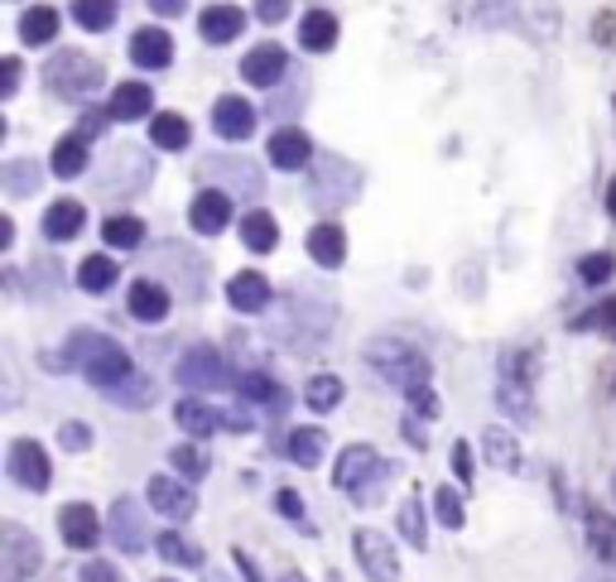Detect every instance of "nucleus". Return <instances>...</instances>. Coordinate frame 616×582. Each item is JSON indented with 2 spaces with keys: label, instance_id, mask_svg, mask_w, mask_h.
<instances>
[{
  "label": "nucleus",
  "instance_id": "obj_7",
  "mask_svg": "<svg viewBox=\"0 0 616 582\" xmlns=\"http://www.w3.org/2000/svg\"><path fill=\"white\" fill-rule=\"evenodd\" d=\"M10 476H15L24 492H44L54 482V462H48V453L34 439H15L10 443Z\"/></svg>",
  "mask_w": 616,
  "mask_h": 582
},
{
  "label": "nucleus",
  "instance_id": "obj_12",
  "mask_svg": "<svg viewBox=\"0 0 616 582\" xmlns=\"http://www.w3.org/2000/svg\"><path fill=\"white\" fill-rule=\"evenodd\" d=\"M111 539L121 545L126 553H140L150 545V529H145V515H140V506L130 496H121L111 506Z\"/></svg>",
  "mask_w": 616,
  "mask_h": 582
},
{
  "label": "nucleus",
  "instance_id": "obj_37",
  "mask_svg": "<svg viewBox=\"0 0 616 582\" xmlns=\"http://www.w3.org/2000/svg\"><path fill=\"white\" fill-rule=\"evenodd\" d=\"M236 390H241L246 400H256V405H270V409H280V405H284L280 386H274L270 376H260V370H251V376H241V380H236Z\"/></svg>",
  "mask_w": 616,
  "mask_h": 582
},
{
  "label": "nucleus",
  "instance_id": "obj_5",
  "mask_svg": "<svg viewBox=\"0 0 616 582\" xmlns=\"http://www.w3.org/2000/svg\"><path fill=\"white\" fill-rule=\"evenodd\" d=\"M530 356L526 352H506L501 356V386H496V400H501V409L510 419L530 423L534 419V400H530V376H526Z\"/></svg>",
  "mask_w": 616,
  "mask_h": 582
},
{
  "label": "nucleus",
  "instance_id": "obj_39",
  "mask_svg": "<svg viewBox=\"0 0 616 582\" xmlns=\"http://www.w3.org/2000/svg\"><path fill=\"white\" fill-rule=\"evenodd\" d=\"M304 400H309V409L327 414V409L343 400V380H337V376H313V380H309V390H304Z\"/></svg>",
  "mask_w": 616,
  "mask_h": 582
},
{
  "label": "nucleus",
  "instance_id": "obj_18",
  "mask_svg": "<svg viewBox=\"0 0 616 582\" xmlns=\"http://www.w3.org/2000/svg\"><path fill=\"white\" fill-rule=\"evenodd\" d=\"M126 309L130 317H140V323H164L169 317V289L160 280H136L126 294Z\"/></svg>",
  "mask_w": 616,
  "mask_h": 582
},
{
  "label": "nucleus",
  "instance_id": "obj_47",
  "mask_svg": "<svg viewBox=\"0 0 616 582\" xmlns=\"http://www.w3.org/2000/svg\"><path fill=\"white\" fill-rule=\"evenodd\" d=\"M284 15H290V0H256V20L280 24Z\"/></svg>",
  "mask_w": 616,
  "mask_h": 582
},
{
  "label": "nucleus",
  "instance_id": "obj_32",
  "mask_svg": "<svg viewBox=\"0 0 616 582\" xmlns=\"http://www.w3.org/2000/svg\"><path fill=\"white\" fill-rule=\"evenodd\" d=\"M116 15H121V6H116V0H73V20L83 24V30H91V34L111 30Z\"/></svg>",
  "mask_w": 616,
  "mask_h": 582
},
{
  "label": "nucleus",
  "instance_id": "obj_55",
  "mask_svg": "<svg viewBox=\"0 0 616 582\" xmlns=\"http://www.w3.org/2000/svg\"><path fill=\"white\" fill-rule=\"evenodd\" d=\"M236 563H241V573L251 578V582H260V573H256V568H251V559H246V553H236Z\"/></svg>",
  "mask_w": 616,
  "mask_h": 582
},
{
  "label": "nucleus",
  "instance_id": "obj_38",
  "mask_svg": "<svg viewBox=\"0 0 616 582\" xmlns=\"http://www.w3.org/2000/svg\"><path fill=\"white\" fill-rule=\"evenodd\" d=\"M482 443H487V457L496 462V467H506V472L520 467V448H516V439H510V433L487 429V433H482Z\"/></svg>",
  "mask_w": 616,
  "mask_h": 582
},
{
  "label": "nucleus",
  "instance_id": "obj_17",
  "mask_svg": "<svg viewBox=\"0 0 616 582\" xmlns=\"http://www.w3.org/2000/svg\"><path fill=\"white\" fill-rule=\"evenodd\" d=\"M241 30H246L241 6H207L198 15V34L207 44H231V39H241Z\"/></svg>",
  "mask_w": 616,
  "mask_h": 582
},
{
  "label": "nucleus",
  "instance_id": "obj_31",
  "mask_svg": "<svg viewBox=\"0 0 616 582\" xmlns=\"http://www.w3.org/2000/svg\"><path fill=\"white\" fill-rule=\"evenodd\" d=\"M54 34H58V15L48 6H34V10H24L20 15V39L24 44H54Z\"/></svg>",
  "mask_w": 616,
  "mask_h": 582
},
{
  "label": "nucleus",
  "instance_id": "obj_23",
  "mask_svg": "<svg viewBox=\"0 0 616 582\" xmlns=\"http://www.w3.org/2000/svg\"><path fill=\"white\" fill-rule=\"evenodd\" d=\"M309 256L323 265V270H337V265L347 260V231L337 227V222H318V227L309 231Z\"/></svg>",
  "mask_w": 616,
  "mask_h": 582
},
{
  "label": "nucleus",
  "instance_id": "obj_36",
  "mask_svg": "<svg viewBox=\"0 0 616 582\" xmlns=\"http://www.w3.org/2000/svg\"><path fill=\"white\" fill-rule=\"evenodd\" d=\"M154 549H160L169 563H183V568H203V549L193 545V539H183V535H160V539H154Z\"/></svg>",
  "mask_w": 616,
  "mask_h": 582
},
{
  "label": "nucleus",
  "instance_id": "obj_20",
  "mask_svg": "<svg viewBox=\"0 0 616 582\" xmlns=\"http://www.w3.org/2000/svg\"><path fill=\"white\" fill-rule=\"evenodd\" d=\"M150 506L169 515V520H188L193 515V492L174 476H150Z\"/></svg>",
  "mask_w": 616,
  "mask_h": 582
},
{
  "label": "nucleus",
  "instance_id": "obj_54",
  "mask_svg": "<svg viewBox=\"0 0 616 582\" xmlns=\"http://www.w3.org/2000/svg\"><path fill=\"white\" fill-rule=\"evenodd\" d=\"M280 510H284V515H294V520L304 515V506H299V496H294V492H280Z\"/></svg>",
  "mask_w": 616,
  "mask_h": 582
},
{
  "label": "nucleus",
  "instance_id": "obj_42",
  "mask_svg": "<svg viewBox=\"0 0 616 582\" xmlns=\"http://www.w3.org/2000/svg\"><path fill=\"white\" fill-rule=\"evenodd\" d=\"M579 274H583V284H607L616 274V260L607 256V250H593V256L579 260Z\"/></svg>",
  "mask_w": 616,
  "mask_h": 582
},
{
  "label": "nucleus",
  "instance_id": "obj_15",
  "mask_svg": "<svg viewBox=\"0 0 616 582\" xmlns=\"http://www.w3.org/2000/svg\"><path fill=\"white\" fill-rule=\"evenodd\" d=\"M227 303L236 313H260V309H270V280L260 270H241V274H231V284H227Z\"/></svg>",
  "mask_w": 616,
  "mask_h": 582
},
{
  "label": "nucleus",
  "instance_id": "obj_58",
  "mask_svg": "<svg viewBox=\"0 0 616 582\" xmlns=\"http://www.w3.org/2000/svg\"><path fill=\"white\" fill-rule=\"evenodd\" d=\"M612 496H616V476H612Z\"/></svg>",
  "mask_w": 616,
  "mask_h": 582
},
{
  "label": "nucleus",
  "instance_id": "obj_9",
  "mask_svg": "<svg viewBox=\"0 0 616 582\" xmlns=\"http://www.w3.org/2000/svg\"><path fill=\"white\" fill-rule=\"evenodd\" d=\"M179 380H183L188 390H217V386H227V366H221V352H213V347H193V352L179 362Z\"/></svg>",
  "mask_w": 616,
  "mask_h": 582
},
{
  "label": "nucleus",
  "instance_id": "obj_28",
  "mask_svg": "<svg viewBox=\"0 0 616 582\" xmlns=\"http://www.w3.org/2000/svg\"><path fill=\"white\" fill-rule=\"evenodd\" d=\"M587 545H593V553L602 563H612L616 568V520L607 510H587Z\"/></svg>",
  "mask_w": 616,
  "mask_h": 582
},
{
  "label": "nucleus",
  "instance_id": "obj_29",
  "mask_svg": "<svg viewBox=\"0 0 616 582\" xmlns=\"http://www.w3.org/2000/svg\"><path fill=\"white\" fill-rule=\"evenodd\" d=\"M241 241L251 250H274L280 246V222L270 212H246L241 217Z\"/></svg>",
  "mask_w": 616,
  "mask_h": 582
},
{
  "label": "nucleus",
  "instance_id": "obj_2",
  "mask_svg": "<svg viewBox=\"0 0 616 582\" xmlns=\"http://www.w3.org/2000/svg\"><path fill=\"white\" fill-rule=\"evenodd\" d=\"M366 362H371V370H381L390 386L404 390V395L429 386V356L419 347H410V342H396V337L371 342V347H366Z\"/></svg>",
  "mask_w": 616,
  "mask_h": 582
},
{
  "label": "nucleus",
  "instance_id": "obj_43",
  "mask_svg": "<svg viewBox=\"0 0 616 582\" xmlns=\"http://www.w3.org/2000/svg\"><path fill=\"white\" fill-rule=\"evenodd\" d=\"M434 510H439V520L449 529H463V496H457L453 486H439L434 492Z\"/></svg>",
  "mask_w": 616,
  "mask_h": 582
},
{
  "label": "nucleus",
  "instance_id": "obj_25",
  "mask_svg": "<svg viewBox=\"0 0 616 582\" xmlns=\"http://www.w3.org/2000/svg\"><path fill=\"white\" fill-rule=\"evenodd\" d=\"M174 419H179V429H183V433H193V439H207V433H217L221 423H227V419L217 414V409H207L203 400H179Z\"/></svg>",
  "mask_w": 616,
  "mask_h": 582
},
{
  "label": "nucleus",
  "instance_id": "obj_51",
  "mask_svg": "<svg viewBox=\"0 0 616 582\" xmlns=\"http://www.w3.org/2000/svg\"><path fill=\"white\" fill-rule=\"evenodd\" d=\"M91 433L83 429V423H63V448H87Z\"/></svg>",
  "mask_w": 616,
  "mask_h": 582
},
{
  "label": "nucleus",
  "instance_id": "obj_24",
  "mask_svg": "<svg viewBox=\"0 0 616 582\" xmlns=\"http://www.w3.org/2000/svg\"><path fill=\"white\" fill-rule=\"evenodd\" d=\"M299 44L309 53H327L337 44V15L333 10H309L304 20H299Z\"/></svg>",
  "mask_w": 616,
  "mask_h": 582
},
{
  "label": "nucleus",
  "instance_id": "obj_50",
  "mask_svg": "<svg viewBox=\"0 0 616 582\" xmlns=\"http://www.w3.org/2000/svg\"><path fill=\"white\" fill-rule=\"evenodd\" d=\"M83 582H121V573H116L111 563H87L83 568Z\"/></svg>",
  "mask_w": 616,
  "mask_h": 582
},
{
  "label": "nucleus",
  "instance_id": "obj_48",
  "mask_svg": "<svg viewBox=\"0 0 616 582\" xmlns=\"http://www.w3.org/2000/svg\"><path fill=\"white\" fill-rule=\"evenodd\" d=\"M593 39H597L602 48H612V44H616V15H612V10H602V15H597V24H593Z\"/></svg>",
  "mask_w": 616,
  "mask_h": 582
},
{
  "label": "nucleus",
  "instance_id": "obj_30",
  "mask_svg": "<svg viewBox=\"0 0 616 582\" xmlns=\"http://www.w3.org/2000/svg\"><path fill=\"white\" fill-rule=\"evenodd\" d=\"M188 121H183L179 111H160L150 121V140H154V150H183V144H188Z\"/></svg>",
  "mask_w": 616,
  "mask_h": 582
},
{
  "label": "nucleus",
  "instance_id": "obj_27",
  "mask_svg": "<svg viewBox=\"0 0 616 582\" xmlns=\"http://www.w3.org/2000/svg\"><path fill=\"white\" fill-rule=\"evenodd\" d=\"M87 140H91V136L73 130V136H63V140L54 144V174H58V179H77V174L87 169Z\"/></svg>",
  "mask_w": 616,
  "mask_h": 582
},
{
  "label": "nucleus",
  "instance_id": "obj_35",
  "mask_svg": "<svg viewBox=\"0 0 616 582\" xmlns=\"http://www.w3.org/2000/svg\"><path fill=\"white\" fill-rule=\"evenodd\" d=\"M323 448H327L323 429H294V433H290V457L299 462V467H318V462H323Z\"/></svg>",
  "mask_w": 616,
  "mask_h": 582
},
{
  "label": "nucleus",
  "instance_id": "obj_1",
  "mask_svg": "<svg viewBox=\"0 0 616 582\" xmlns=\"http://www.w3.org/2000/svg\"><path fill=\"white\" fill-rule=\"evenodd\" d=\"M68 356H73V366L83 370L91 386H101V390L121 386V380L130 376V356L101 333H73L68 337Z\"/></svg>",
  "mask_w": 616,
  "mask_h": 582
},
{
  "label": "nucleus",
  "instance_id": "obj_34",
  "mask_svg": "<svg viewBox=\"0 0 616 582\" xmlns=\"http://www.w3.org/2000/svg\"><path fill=\"white\" fill-rule=\"evenodd\" d=\"M101 236H107V246H116V250H136L140 241H145V222L130 217V212H121V217H107Z\"/></svg>",
  "mask_w": 616,
  "mask_h": 582
},
{
  "label": "nucleus",
  "instance_id": "obj_49",
  "mask_svg": "<svg viewBox=\"0 0 616 582\" xmlns=\"http://www.w3.org/2000/svg\"><path fill=\"white\" fill-rule=\"evenodd\" d=\"M0 77H6V83H0V91H6V97H15V87H20V58L0 63Z\"/></svg>",
  "mask_w": 616,
  "mask_h": 582
},
{
  "label": "nucleus",
  "instance_id": "obj_41",
  "mask_svg": "<svg viewBox=\"0 0 616 582\" xmlns=\"http://www.w3.org/2000/svg\"><path fill=\"white\" fill-rule=\"evenodd\" d=\"M107 395H111V400H121V405H150L154 400V380H145L140 370H130L121 386H111Z\"/></svg>",
  "mask_w": 616,
  "mask_h": 582
},
{
  "label": "nucleus",
  "instance_id": "obj_60",
  "mask_svg": "<svg viewBox=\"0 0 616 582\" xmlns=\"http://www.w3.org/2000/svg\"><path fill=\"white\" fill-rule=\"evenodd\" d=\"M164 582H169V578H164Z\"/></svg>",
  "mask_w": 616,
  "mask_h": 582
},
{
  "label": "nucleus",
  "instance_id": "obj_19",
  "mask_svg": "<svg viewBox=\"0 0 616 582\" xmlns=\"http://www.w3.org/2000/svg\"><path fill=\"white\" fill-rule=\"evenodd\" d=\"M83 227H87V207L77 203V197H58V203H48V212H44V236L48 241H73Z\"/></svg>",
  "mask_w": 616,
  "mask_h": 582
},
{
  "label": "nucleus",
  "instance_id": "obj_8",
  "mask_svg": "<svg viewBox=\"0 0 616 582\" xmlns=\"http://www.w3.org/2000/svg\"><path fill=\"white\" fill-rule=\"evenodd\" d=\"M357 563L366 568V578L371 582H396L400 578V559L396 549H390V539L381 535V529H357Z\"/></svg>",
  "mask_w": 616,
  "mask_h": 582
},
{
  "label": "nucleus",
  "instance_id": "obj_57",
  "mask_svg": "<svg viewBox=\"0 0 616 582\" xmlns=\"http://www.w3.org/2000/svg\"><path fill=\"white\" fill-rule=\"evenodd\" d=\"M207 582H227V573H207Z\"/></svg>",
  "mask_w": 616,
  "mask_h": 582
},
{
  "label": "nucleus",
  "instance_id": "obj_4",
  "mask_svg": "<svg viewBox=\"0 0 616 582\" xmlns=\"http://www.w3.org/2000/svg\"><path fill=\"white\" fill-rule=\"evenodd\" d=\"M44 83H48V91H54V97H63V101L91 97V91L101 87V63L91 58V53L63 48V53H54V58H48Z\"/></svg>",
  "mask_w": 616,
  "mask_h": 582
},
{
  "label": "nucleus",
  "instance_id": "obj_44",
  "mask_svg": "<svg viewBox=\"0 0 616 582\" xmlns=\"http://www.w3.org/2000/svg\"><path fill=\"white\" fill-rule=\"evenodd\" d=\"M174 467H179L183 476H193V482H198V476L207 472V457H203V448H193V443L174 448Z\"/></svg>",
  "mask_w": 616,
  "mask_h": 582
},
{
  "label": "nucleus",
  "instance_id": "obj_16",
  "mask_svg": "<svg viewBox=\"0 0 616 582\" xmlns=\"http://www.w3.org/2000/svg\"><path fill=\"white\" fill-rule=\"evenodd\" d=\"M58 535L68 549H91L101 539V525H97V510L91 506H63L58 510Z\"/></svg>",
  "mask_w": 616,
  "mask_h": 582
},
{
  "label": "nucleus",
  "instance_id": "obj_52",
  "mask_svg": "<svg viewBox=\"0 0 616 582\" xmlns=\"http://www.w3.org/2000/svg\"><path fill=\"white\" fill-rule=\"evenodd\" d=\"M183 6H188V0H150V10H154V15H164V20L183 15Z\"/></svg>",
  "mask_w": 616,
  "mask_h": 582
},
{
  "label": "nucleus",
  "instance_id": "obj_10",
  "mask_svg": "<svg viewBox=\"0 0 616 582\" xmlns=\"http://www.w3.org/2000/svg\"><path fill=\"white\" fill-rule=\"evenodd\" d=\"M284 73H290V53H284L280 44H256V48L241 58V77H246L251 87H274Z\"/></svg>",
  "mask_w": 616,
  "mask_h": 582
},
{
  "label": "nucleus",
  "instance_id": "obj_22",
  "mask_svg": "<svg viewBox=\"0 0 616 582\" xmlns=\"http://www.w3.org/2000/svg\"><path fill=\"white\" fill-rule=\"evenodd\" d=\"M107 111H111V121H140V116H150L154 111L150 83H116Z\"/></svg>",
  "mask_w": 616,
  "mask_h": 582
},
{
  "label": "nucleus",
  "instance_id": "obj_13",
  "mask_svg": "<svg viewBox=\"0 0 616 582\" xmlns=\"http://www.w3.org/2000/svg\"><path fill=\"white\" fill-rule=\"evenodd\" d=\"M188 222H193V231L217 236V231L231 222V193H221V188H203L198 197H193V207H188Z\"/></svg>",
  "mask_w": 616,
  "mask_h": 582
},
{
  "label": "nucleus",
  "instance_id": "obj_40",
  "mask_svg": "<svg viewBox=\"0 0 616 582\" xmlns=\"http://www.w3.org/2000/svg\"><path fill=\"white\" fill-rule=\"evenodd\" d=\"M424 529H429V525H424V500H419V496H410V500H404V506H400V535L410 539L414 549H424V539H429Z\"/></svg>",
  "mask_w": 616,
  "mask_h": 582
},
{
  "label": "nucleus",
  "instance_id": "obj_26",
  "mask_svg": "<svg viewBox=\"0 0 616 582\" xmlns=\"http://www.w3.org/2000/svg\"><path fill=\"white\" fill-rule=\"evenodd\" d=\"M467 20L482 24V30H510L520 20V0H472Z\"/></svg>",
  "mask_w": 616,
  "mask_h": 582
},
{
  "label": "nucleus",
  "instance_id": "obj_46",
  "mask_svg": "<svg viewBox=\"0 0 616 582\" xmlns=\"http://www.w3.org/2000/svg\"><path fill=\"white\" fill-rule=\"evenodd\" d=\"M6 183H10V193L24 197V193L34 188V169H30V164H10V169H6Z\"/></svg>",
  "mask_w": 616,
  "mask_h": 582
},
{
  "label": "nucleus",
  "instance_id": "obj_3",
  "mask_svg": "<svg viewBox=\"0 0 616 582\" xmlns=\"http://www.w3.org/2000/svg\"><path fill=\"white\" fill-rule=\"evenodd\" d=\"M386 476H390V462L376 453V448L357 443V448H347V453H343V462H337V472H333V482L343 486V492L357 500V506H371Z\"/></svg>",
  "mask_w": 616,
  "mask_h": 582
},
{
  "label": "nucleus",
  "instance_id": "obj_6",
  "mask_svg": "<svg viewBox=\"0 0 616 582\" xmlns=\"http://www.w3.org/2000/svg\"><path fill=\"white\" fill-rule=\"evenodd\" d=\"M44 563V553L20 525H6L0 529V582H30Z\"/></svg>",
  "mask_w": 616,
  "mask_h": 582
},
{
  "label": "nucleus",
  "instance_id": "obj_59",
  "mask_svg": "<svg viewBox=\"0 0 616 582\" xmlns=\"http://www.w3.org/2000/svg\"><path fill=\"white\" fill-rule=\"evenodd\" d=\"M284 582H299V578H284Z\"/></svg>",
  "mask_w": 616,
  "mask_h": 582
},
{
  "label": "nucleus",
  "instance_id": "obj_56",
  "mask_svg": "<svg viewBox=\"0 0 616 582\" xmlns=\"http://www.w3.org/2000/svg\"><path fill=\"white\" fill-rule=\"evenodd\" d=\"M607 212H612V222H616V179L607 183Z\"/></svg>",
  "mask_w": 616,
  "mask_h": 582
},
{
  "label": "nucleus",
  "instance_id": "obj_11",
  "mask_svg": "<svg viewBox=\"0 0 616 582\" xmlns=\"http://www.w3.org/2000/svg\"><path fill=\"white\" fill-rule=\"evenodd\" d=\"M213 126H217V136L221 140H251V130H256V106L246 101V97H217L213 106Z\"/></svg>",
  "mask_w": 616,
  "mask_h": 582
},
{
  "label": "nucleus",
  "instance_id": "obj_33",
  "mask_svg": "<svg viewBox=\"0 0 616 582\" xmlns=\"http://www.w3.org/2000/svg\"><path fill=\"white\" fill-rule=\"evenodd\" d=\"M116 260L111 256H87L83 265H77V284L87 289V294H107V289L116 284Z\"/></svg>",
  "mask_w": 616,
  "mask_h": 582
},
{
  "label": "nucleus",
  "instance_id": "obj_53",
  "mask_svg": "<svg viewBox=\"0 0 616 582\" xmlns=\"http://www.w3.org/2000/svg\"><path fill=\"white\" fill-rule=\"evenodd\" d=\"M453 472H457V476H463V482H467V476H472V453H467V448H463V443H457V448H453Z\"/></svg>",
  "mask_w": 616,
  "mask_h": 582
},
{
  "label": "nucleus",
  "instance_id": "obj_21",
  "mask_svg": "<svg viewBox=\"0 0 616 582\" xmlns=\"http://www.w3.org/2000/svg\"><path fill=\"white\" fill-rule=\"evenodd\" d=\"M130 58H136V68H169V58H174V39H169V30L145 24V30L130 39Z\"/></svg>",
  "mask_w": 616,
  "mask_h": 582
},
{
  "label": "nucleus",
  "instance_id": "obj_14",
  "mask_svg": "<svg viewBox=\"0 0 616 582\" xmlns=\"http://www.w3.org/2000/svg\"><path fill=\"white\" fill-rule=\"evenodd\" d=\"M270 164L274 169H309L313 164V140L304 136V130H294V126H284V130H274L270 136Z\"/></svg>",
  "mask_w": 616,
  "mask_h": 582
},
{
  "label": "nucleus",
  "instance_id": "obj_45",
  "mask_svg": "<svg viewBox=\"0 0 616 582\" xmlns=\"http://www.w3.org/2000/svg\"><path fill=\"white\" fill-rule=\"evenodd\" d=\"M583 327H602V333H607L612 342H616V299L612 303H602V309H593L583 317Z\"/></svg>",
  "mask_w": 616,
  "mask_h": 582
}]
</instances>
